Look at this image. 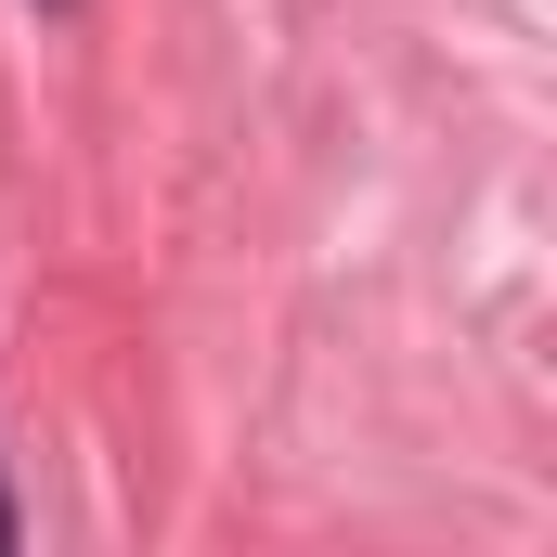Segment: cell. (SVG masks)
I'll return each instance as SVG.
<instances>
[{
	"mask_svg": "<svg viewBox=\"0 0 557 557\" xmlns=\"http://www.w3.org/2000/svg\"><path fill=\"white\" fill-rule=\"evenodd\" d=\"M0 557H13V493H0Z\"/></svg>",
	"mask_w": 557,
	"mask_h": 557,
	"instance_id": "cell-1",
	"label": "cell"
}]
</instances>
